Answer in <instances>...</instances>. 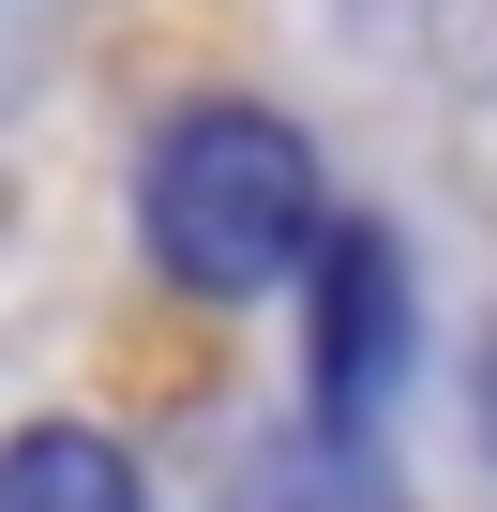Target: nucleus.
<instances>
[{
	"mask_svg": "<svg viewBox=\"0 0 497 512\" xmlns=\"http://www.w3.org/2000/svg\"><path fill=\"white\" fill-rule=\"evenodd\" d=\"M392 347H407V287H392V241H332V272H317V392L332 422H377L392 392Z\"/></svg>",
	"mask_w": 497,
	"mask_h": 512,
	"instance_id": "obj_2",
	"label": "nucleus"
},
{
	"mask_svg": "<svg viewBox=\"0 0 497 512\" xmlns=\"http://www.w3.org/2000/svg\"><path fill=\"white\" fill-rule=\"evenodd\" d=\"M241 512H362V497H347V482H257Z\"/></svg>",
	"mask_w": 497,
	"mask_h": 512,
	"instance_id": "obj_4",
	"label": "nucleus"
},
{
	"mask_svg": "<svg viewBox=\"0 0 497 512\" xmlns=\"http://www.w3.org/2000/svg\"><path fill=\"white\" fill-rule=\"evenodd\" d=\"M0 512H136V467L91 422H31L16 452H0Z\"/></svg>",
	"mask_w": 497,
	"mask_h": 512,
	"instance_id": "obj_3",
	"label": "nucleus"
},
{
	"mask_svg": "<svg viewBox=\"0 0 497 512\" xmlns=\"http://www.w3.org/2000/svg\"><path fill=\"white\" fill-rule=\"evenodd\" d=\"M136 211H151V256H166L181 287L241 302V287H272L287 256L317 241V166H302V136L257 121V106H196V121H166Z\"/></svg>",
	"mask_w": 497,
	"mask_h": 512,
	"instance_id": "obj_1",
	"label": "nucleus"
}]
</instances>
